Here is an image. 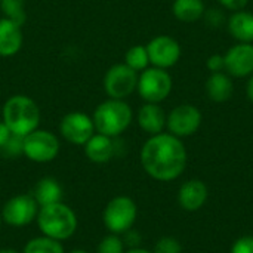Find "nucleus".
I'll list each match as a JSON object with an SVG mask.
<instances>
[{
  "label": "nucleus",
  "mask_w": 253,
  "mask_h": 253,
  "mask_svg": "<svg viewBox=\"0 0 253 253\" xmlns=\"http://www.w3.org/2000/svg\"><path fill=\"white\" fill-rule=\"evenodd\" d=\"M12 136V132L9 130V127L4 125L3 120H0V148L7 142V139Z\"/></svg>",
  "instance_id": "obj_33"
},
{
  "label": "nucleus",
  "mask_w": 253,
  "mask_h": 253,
  "mask_svg": "<svg viewBox=\"0 0 253 253\" xmlns=\"http://www.w3.org/2000/svg\"><path fill=\"white\" fill-rule=\"evenodd\" d=\"M61 151L59 138L46 129H36L24 136V156L33 163H50Z\"/></svg>",
  "instance_id": "obj_7"
},
{
  "label": "nucleus",
  "mask_w": 253,
  "mask_h": 253,
  "mask_svg": "<svg viewBox=\"0 0 253 253\" xmlns=\"http://www.w3.org/2000/svg\"><path fill=\"white\" fill-rule=\"evenodd\" d=\"M0 10L3 18H7L19 25H24L25 15V0H0Z\"/></svg>",
  "instance_id": "obj_24"
},
{
  "label": "nucleus",
  "mask_w": 253,
  "mask_h": 253,
  "mask_svg": "<svg viewBox=\"0 0 253 253\" xmlns=\"http://www.w3.org/2000/svg\"><path fill=\"white\" fill-rule=\"evenodd\" d=\"M0 156L3 159H16L19 156H24V136L12 133L7 142L0 148Z\"/></svg>",
  "instance_id": "obj_26"
},
{
  "label": "nucleus",
  "mask_w": 253,
  "mask_h": 253,
  "mask_svg": "<svg viewBox=\"0 0 253 253\" xmlns=\"http://www.w3.org/2000/svg\"><path fill=\"white\" fill-rule=\"evenodd\" d=\"M122 239H123V243H125V246H129V249H133V248H139V245H141V234L136 231V230H133V228H130L129 231H126L125 234H122Z\"/></svg>",
  "instance_id": "obj_30"
},
{
  "label": "nucleus",
  "mask_w": 253,
  "mask_h": 253,
  "mask_svg": "<svg viewBox=\"0 0 253 253\" xmlns=\"http://www.w3.org/2000/svg\"><path fill=\"white\" fill-rule=\"evenodd\" d=\"M1 224H3V221H1V216H0V228H1Z\"/></svg>",
  "instance_id": "obj_38"
},
{
  "label": "nucleus",
  "mask_w": 253,
  "mask_h": 253,
  "mask_svg": "<svg viewBox=\"0 0 253 253\" xmlns=\"http://www.w3.org/2000/svg\"><path fill=\"white\" fill-rule=\"evenodd\" d=\"M125 64L135 70L136 73L144 71L145 68L150 67V58L147 47L144 44H135L129 47L125 53Z\"/></svg>",
  "instance_id": "obj_23"
},
{
  "label": "nucleus",
  "mask_w": 253,
  "mask_h": 253,
  "mask_svg": "<svg viewBox=\"0 0 253 253\" xmlns=\"http://www.w3.org/2000/svg\"><path fill=\"white\" fill-rule=\"evenodd\" d=\"M230 34L239 43H253V13L243 9L233 12L227 21Z\"/></svg>",
  "instance_id": "obj_19"
},
{
  "label": "nucleus",
  "mask_w": 253,
  "mask_h": 253,
  "mask_svg": "<svg viewBox=\"0 0 253 253\" xmlns=\"http://www.w3.org/2000/svg\"><path fill=\"white\" fill-rule=\"evenodd\" d=\"M206 67L211 73H221V71H225V59H224V55H219V53H213L208 58L206 61Z\"/></svg>",
  "instance_id": "obj_29"
},
{
  "label": "nucleus",
  "mask_w": 253,
  "mask_h": 253,
  "mask_svg": "<svg viewBox=\"0 0 253 253\" xmlns=\"http://www.w3.org/2000/svg\"><path fill=\"white\" fill-rule=\"evenodd\" d=\"M145 47L148 52L151 67H157L163 70H168L176 65L182 53L181 44L173 37L166 36V34L156 36L154 39L148 42V44H145Z\"/></svg>",
  "instance_id": "obj_12"
},
{
  "label": "nucleus",
  "mask_w": 253,
  "mask_h": 253,
  "mask_svg": "<svg viewBox=\"0 0 253 253\" xmlns=\"http://www.w3.org/2000/svg\"><path fill=\"white\" fill-rule=\"evenodd\" d=\"M173 89V80L168 70L148 67L138 74V95L151 104H162L170 95Z\"/></svg>",
  "instance_id": "obj_6"
},
{
  "label": "nucleus",
  "mask_w": 253,
  "mask_h": 253,
  "mask_svg": "<svg viewBox=\"0 0 253 253\" xmlns=\"http://www.w3.org/2000/svg\"><path fill=\"white\" fill-rule=\"evenodd\" d=\"M139 160L150 178L160 182H170L184 173L188 154L181 138L169 132H162L150 136L144 142Z\"/></svg>",
  "instance_id": "obj_1"
},
{
  "label": "nucleus",
  "mask_w": 253,
  "mask_h": 253,
  "mask_svg": "<svg viewBox=\"0 0 253 253\" xmlns=\"http://www.w3.org/2000/svg\"><path fill=\"white\" fill-rule=\"evenodd\" d=\"M206 95L213 102H227L234 92V84L231 76L221 71V73H211L205 84Z\"/></svg>",
  "instance_id": "obj_18"
},
{
  "label": "nucleus",
  "mask_w": 253,
  "mask_h": 253,
  "mask_svg": "<svg viewBox=\"0 0 253 253\" xmlns=\"http://www.w3.org/2000/svg\"><path fill=\"white\" fill-rule=\"evenodd\" d=\"M125 243L122 236L117 234H111L108 233L107 236H104L98 246H96V253H125Z\"/></svg>",
  "instance_id": "obj_25"
},
{
  "label": "nucleus",
  "mask_w": 253,
  "mask_h": 253,
  "mask_svg": "<svg viewBox=\"0 0 253 253\" xmlns=\"http://www.w3.org/2000/svg\"><path fill=\"white\" fill-rule=\"evenodd\" d=\"M166 113L165 110L160 107V104H151V102H145L136 114V122L138 126L148 133L150 136L157 135L165 132L166 129Z\"/></svg>",
  "instance_id": "obj_17"
},
{
  "label": "nucleus",
  "mask_w": 253,
  "mask_h": 253,
  "mask_svg": "<svg viewBox=\"0 0 253 253\" xmlns=\"http://www.w3.org/2000/svg\"><path fill=\"white\" fill-rule=\"evenodd\" d=\"M153 253H182V245L178 239L165 236L156 242Z\"/></svg>",
  "instance_id": "obj_27"
},
{
  "label": "nucleus",
  "mask_w": 253,
  "mask_h": 253,
  "mask_svg": "<svg viewBox=\"0 0 253 253\" xmlns=\"http://www.w3.org/2000/svg\"><path fill=\"white\" fill-rule=\"evenodd\" d=\"M206 6L203 0H175L172 3L173 16L185 24H191L203 18Z\"/></svg>",
  "instance_id": "obj_21"
},
{
  "label": "nucleus",
  "mask_w": 253,
  "mask_h": 253,
  "mask_svg": "<svg viewBox=\"0 0 253 253\" xmlns=\"http://www.w3.org/2000/svg\"><path fill=\"white\" fill-rule=\"evenodd\" d=\"M125 253H153V251H148L144 248H133V249H127Z\"/></svg>",
  "instance_id": "obj_35"
},
{
  "label": "nucleus",
  "mask_w": 253,
  "mask_h": 253,
  "mask_svg": "<svg viewBox=\"0 0 253 253\" xmlns=\"http://www.w3.org/2000/svg\"><path fill=\"white\" fill-rule=\"evenodd\" d=\"M21 253H65L61 242L49 239L46 236H37L30 239Z\"/></svg>",
  "instance_id": "obj_22"
},
{
  "label": "nucleus",
  "mask_w": 253,
  "mask_h": 253,
  "mask_svg": "<svg viewBox=\"0 0 253 253\" xmlns=\"http://www.w3.org/2000/svg\"><path fill=\"white\" fill-rule=\"evenodd\" d=\"M203 16L206 18V22L209 25H212V27H219V25L224 24V15L218 9H209V10H206Z\"/></svg>",
  "instance_id": "obj_31"
},
{
  "label": "nucleus",
  "mask_w": 253,
  "mask_h": 253,
  "mask_svg": "<svg viewBox=\"0 0 253 253\" xmlns=\"http://www.w3.org/2000/svg\"><path fill=\"white\" fill-rule=\"evenodd\" d=\"M65 253H90V252H87V251H84V249H73V251H70V252H65Z\"/></svg>",
  "instance_id": "obj_37"
},
{
  "label": "nucleus",
  "mask_w": 253,
  "mask_h": 253,
  "mask_svg": "<svg viewBox=\"0 0 253 253\" xmlns=\"http://www.w3.org/2000/svg\"><path fill=\"white\" fill-rule=\"evenodd\" d=\"M92 120L98 133L119 138L132 125L133 111L125 99L108 98L95 108Z\"/></svg>",
  "instance_id": "obj_4"
},
{
  "label": "nucleus",
  "mask_w": 253,
  "mask_h": 253,
  "mask_svg": "<svg viewBox=\"0 0 253 253\" xmlns=\"http://www.w3.org/2000/svg\"><path fill=\"white\" fill-rule=\"evenodd\" d=\"M62 194H64L62 185L59 184L58 179L52 176H44L39 179L31 193V196L34 197V200L40 208L62 202Z\"/></svg>",
  "instance_id": "obj_20"
},
{
  "label": "nucleus",
  "mask_w": 253,
  "mask_h": 253,
  "mask_svg": "<svg viewBox=\"0 0 253 253\" xmlns=\"http://www.w3.org/2000/svg\"><path fill=\"white\" fill-rule=\"evenodd\" d=\"M104 90L108 98L126 99L129 98L138 86V73L127 67L125 62L111 65L102 80Z\"/></svg>",
  "instance_id": "obj_8"
},
{
  "label": "nucleus",
  "mask_w": 253,
  "mask_h": 253,
  "mask_svg": "<svg viewBox=\"0 0 253 253\" xmlns=\"http://www.w3.org/2000/svg\"><path fill=\"white\" fill-rule=\"evenodd\" d=\"M219 3L225 9H228L231 12H237V10H243L248 6L249 0H219Z\"/></svg>",
  "instance_id": "obj_32"
},
{
  "label": "nucleus",
  "mask_w": 253,
  "mask_h": 253,
  "mask_svg": "<svg viewBox=\"0 0 253 253\" xmlns=\"http://www.w3.org/2000/svg\"><path fill=\"white\" fill-rule=\"evenodd\" d=\"M138 218V206L127 196L113 197L102 211V224L108 233L122 236L133 228Z\"/></svg>",
  "instance_id": "obj_5"
},
{
  "label": "nucleus",
  "mask_w": 253,
  "mask_h": 253,
  "mask_svg": "<svg viewBox=\"0 0 253 253\" xmlns=\"http://www.w3.org/2000/svg\"><path fill=\"white\" fill-rule=\"evenodd\" d=\"M246 93H248V98L251 99V102H253V74L249 76V82H248V86H246Z\"/></svg>",
  "instance_id": "obj_34"
},
{
  "label": "nucleus",
  "mask_w": 253,
  "mask_h": 253,
  "mask_svg": "<svg viewBox=\"0 0 253 253\" xmlns=\"http://www.w3.org/2000/svg\"><path fill=\"white\" fill-rule=\"evenodd\" d=\"M40 108L37 102L22 93L12 95L1 108V120L13 135L27 136L40 125Z\"/></svg>",
  "instance_id": "obj_3"
},
{
  "label": "nucleus",
  "mask_w": 253,
  "mask_h": 253,
  "mask_svg": "<svg viewBox=\"0 0 253 253\" xmlns=\"http://www.w3.org/2000/svg\"><path fill=\"white\" fill-rule=\"evenodd\" d=\"M202 111L193 104H181L166 116V129L176 138H188L202 126Z\"/></svg>",
  "instance_id": "obj_10"
},
{
  "label": "nucleus",
  "mask_w": 253,
  "mask_h": 253,
  "mask_svg": "<svg viewBox=\"0 0 253 253\" xmlns=\"http://www.w3.org/2000/svg\"><path fill=\"white\" fill-rule=\"evenodd\" d=\"M39 208L40 206L31 194H16L3 205L0 216L9 227L21 228L36 221Z\"/></svg>",
  "instance_id": "obj_9"
},
{
  "label": "nucleus",
  "mask_w": 253,
  "mask_h": 253,
  "mask_svg": "<svg viewBox=\"0 0 253 253\" xmlns=\"http://www.w3.org/2000/svg\"><path fill=\"white\" fill-rule=\"evenodd\" d=\"M24 43L22 25L7 19L0 18V56L9 58L16 55Z\"/></svg>",
  "instance_id": "obj_16"
},
{
  "label": "nucleus",
  "mask_w": 253,
  "mask_h": 253,
  "mask_svg": "<svg viewBox=\"0 0 253 253\" xmlns=\"http://www.w3.org/2000/svg\"><path fill=\"white\" fill-rule=\"evenodd\" d=\"M0 253H19L15 249H10V248H4V249H0Z\"/></svg>",
  "instance_id": "obj_36"
},
{
  "label": "nucleus",
  "mask_w": 253,
  "mask_h": 253,
  "mask_svg": "<svg viewBox=\"0 0 253 253\" xmlns=\"http://www.w3.org/2000/svg\"><path fill=\"white\" fill-rule=\"evenodd\" d=\"M209 197L208 185L202 179H188L178 190V203L187 212L200 211Z\"/></svg>",
  "instance_id": "obj_14"
},
{
  "label": "nucleus",
  "mask_w": 253,
  "mask_h": 253,
  "mask_svg": "<svg viewBox=\"0 0 253 253\" xmlns=\"http://www.w3.org/2000/svg\"><path fill=\"white\" fill-rule=\"evenodd\" d=\"M231 253H253V236H243L234 242Z\"/></svg>",
  "instance_id": "obj_28"
},
{
  "label": "nucleus",
  "mask_w": 253,
  "mask_h": 253,
  "mask_svg": "<svg viewBox=\"0 0 253 253\" xmlns=\"http://www.w3.org/2000/svg\"><path fill=\"white\" fill-rule=\"evenodd\" d=\"M36 222L42 236L58 240L61 243L71 239L79 227L76 212L64 202L39 208Z\"/></svg>",
  "instance_id": "obj_2"
},
{
  "label": "nucleus",
  "mask_w": 253,
  "mask_h": 253,
  "mask_svg": "<svg viewBox=\"0 0 253 253\" xmlns=\"http://www.w3.org/2000/svg\"><path fill=\"white\" fill-rule=\"evenodd\" d=\"M92 116L82 111L67 113L59 122V135L68 144L83 147L95 133Z\"/></svg>",
  "instance_id": "obj_11"
},
{
  "label": "nucleus",
  "mask_w": 253,
  "mask_h": 253,
  "mask_svg": "<svg viewBox=\"0 0 253 253\" xmlns=\"http://www.w3.org/2000/svg\"><path fill=\"white\" fill-rule=\"evenodd\" d=\"M225 71L231 77L243 79L253 74V43H237L224 55Z\"/></svg>",
  "instance_id": "obj_13"
},
{
  "label": "nucleus",
  "mask_w": 253,
  "mask_h": 253,
  "mask_svg": "<svg viewBox=\"0 0 253 253\" xmlns=\"http://www.w3.org/2000/svg\"><path fill=\"white\" fill-rule=\"evenodd\" d=\"M83 150L89 162L95 165H105L117 156L116 138H110L107 135L95 132L83 145Z\"/></svg>",
  "instance_id": "obj_15"
}]
</instances>
